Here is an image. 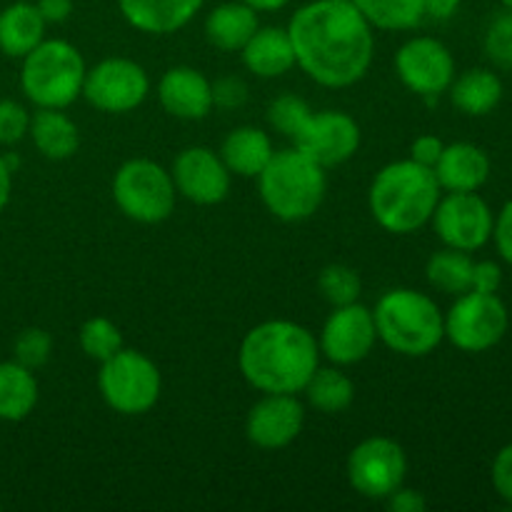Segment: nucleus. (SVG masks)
Wrapping results in <instances>:
<instances>
[{
	"label": "nucleus",
	"mask_w": 512,
	"mask_h": 512,
	"mask_svg": "<svg viewBox=\"0 0 512 512\" xmlns=\"http://www.w3.org/2000/svg\"><path fill=\"white\" fill-rule=\"evenodd\" d=\"M30 140L50 160H68L80 145L78 125L60 108H38L30 115Z\"/></svg>",
	"instance_id": "obj_26"
},
{
	"label": "nucleus",
	"mask_w": 512,
	"mask_h": 512,
	"mask_svg": "<svg viewBox=\"0 0 512 512\" xmlns=\"http://www.w3.org/2000/svg\"><path fill=\"white\" fill-rule=\"evenodd\" d=\"M443 148L445 143L438 135H420V138H415L413 145H410V158H413L415 163L425 165V168H435V163H438L440 155H443Z\"/></svg>",
	"instance_id": "obj_40"
},
{
	"label": "nucleus",
	"mask_w": 512,
	"mask_h": 512,
	"mask_svg": "<svg viewBox=\"0 0 512 512\" xmlns=\"http://www.w3.org/2000/svg\"><path fill=\"white\" fill-rule=\"evenodd\" d=\"M373 318L378 340L405 358H425L445 340V315L420 290H388L375 305Z\"/></svg>",
	"instance_id": "obj_4"
},
{
	"label": "nucleus",
	"mask_w": 512,
	"mask_h": 512,
	"mask_svg": "<svg viewBox=\"0 0 512 512\" xmlns=\"http://www.w3.org/2000/svg\"><path fill=\"white\" fill-rule=\"evenodd\" d=\"M115 205L130 220L143 225L163 223L175 210L173 175L163 165L148 158H133L118 168L113 178Z\"/></svg>",
	"instance_id": "obj_8"
},
{
	"label": "nucleus",
	"mask_w": 512,
	"mask_h": 512,
	"mask_svg": "<svg viewBox=\"0 0 512 512\" xmlns=\"http://www.w3.org/2000/svg\"><path fill=\"white\" fill-rule=\"evenodd\" d=\"M80 348L90 360H108L110 355L118 353L123 348V335H120L118 325L108 318H90L85 320L83 328L78 333Z\"/></svg>",
	"instance_id": "obj_31"
},
{
	"label": "nucleus",
	"mask_w": 512,
	"mask_h": 512,
	"mask_svg": "<svg viewBox=\"0 0 512 512\" xmlns=\"http://www.w3.org/2000/svg\"><path fill=\"white\" fill-rule=\"evenodd\" d=\"M98 390L105 405L120 415H143L155 408L163 390L160 370L148 355L120 348L100 363Z\"/></svg>",
	"instance_id": "obj_7"
},
{
	"label": "nucleus",
	"mask_w": 512,
	"mask_h": 512,
	"mask_svg": "<svg viewBox=\"0 0 512 512\" xmlns=\"http://www.w3.org/2000/svg\"><path fill=\"white\" fill-rule=\"evenodd\" d=\"M303 393L305 398H308V403L313 405L318 413L338 415L353 405L355 385L353 380L340 370V365H335V368H320L318 365V370L310 375Z\"/></svg>",
	"instance_id": "obj_28"
},
{
	"label": "nucleus",
	"mask_w": 512,
	"mask_h": 512,
	"mask_svg": "<svg viewBox=\"0 0 512 512\" xmlns=\"http://www.w3.org/2000/svg\"><path fill=\"white\" fill-rule=\"evenodd\" d=\"M450 100L470 118L493 113L503 100V80L488 68H470L450 83Z\"/></svg>",
	"instance_id": "obj_23"
},
{
	"label": "nucleus",
	"mask_w": 512,
	"mask_h": 512,
	"mask_svg": "<svg viewBox=\"0 0 512 512\" xmlns=\"http://www.w3.org/2000/svg\"><path fill=\"white\" fill-rule=\"evenodd\" d=\"M10 190H13V168L8 165V160L0 158V213L10 203Z\"/></svg>",
	"instance_id": "obj_45"
},
{
	"label": "nucleus",
	"mask_w": 512,
	"mask_h": 512,
	"mask_svg": "<svg viewBox=\"0 0 512 512\" xmlns=\"http://www.w3.org/2000/svg\"><path fill=\"white\" fill-rule=\"evenodd\" d=\"M295 65L323 88H350L373 65V25L353 0H313L288 25Z\"/></svg>",
	"instance_id": "obj_1"
},
{
	"label": "nucleus",
	"mask_w": 512,
	"mask_h": 512,
	"mask_svg": "<svg viewBox=\"0 0 512 512\" xmlns=\"http://www.w3.org/2000/svg\"><path fill=\"white\" fill-rule=\"evenodd\" d=\"M508 325V308L498 293L468 290L445 315V338L463 353H485L505 338Z\"/></svg>",
	"instance_id": "obj_9"
},
{
	"label": "nucleus",
	"mask_w": 512,
	"mask_h": 512,
	"mask_svg": "<svg viewBox=\"0 0 512 512\" xmlns=\"http://www.w3.org/2000/svg\"><path fill=\"white\" fill-rule=\"evenodd\" d=\"M443 198L433 168L413 158L395 160L375 173L368 190V205L375 223L395 235H408L430 223Z\"/></svg>",
	"instance_id": "obj_3"
},
{
	"label": "nucleus",
	"mask_w": 512,
	"mask_h": 512,
	"mask_svg": "<svg viewBox=\"0 0 512 512\" xmlns=\"http://www.w3.org/2000/svg\"><path fill=\"white\" fill-rule=\"evenodd\" d=\"M430 223L445 248L475 253L493 238L495 215L478 193H448L440 198Z\"/></svg>",
	"instance_id": "obj_12"
},
{
	"label": "nucleus",
	"mask_w": 512,
	"mask_h": 512,
	"mask_svg": "<svg viewBox=\"0 0 512 512\" xmlns=\"http://www.w3.org/2000/svg\"><path fill=\"white\" fill-rule=\"evenodd\" d=\"M373 28L410 30L423 23V0H353Z\"/></svg>",
	"instance_id": "obj_30"
},
{
	"label": "nucleus",
	"mask_w": 512,
	"mask_h": 512,
	"mask_svg": "<svg viewBox=\"0 0 512 512\" xmlns=\"http://www.w3.org/2000/svg\"><path fill=\"white\" fill-rule=\"evenodd\" d=\"M473 258L463 250L445 248L430 255L425 275L433 288L450 295H463L473 288Z\"/></svg>",
	"instance_id": "obj_29"
},
{
	"label": "nucleus",
	"mask_w": 512,
	"mask_h": 512,
	"mask_svg": "<svg viewBox=\"0 0 512 512\" xmlns=\"http://www.w3.org/2000/svg\"><path fill=\"white\" fill-rule=\"evenodd\" d=\"M485 53L498 68H512V10L495 15L485 30Z\"/></svg>",
	"instance_id": "obj_35"
},
{
	"label": "nucleus",
	"mask_w": 512,
	"mask_h": 512,
	"mask_svg": "<svg viewBox=\"0 0 512 512\" xmlns=\"http://www.w3.org/2000/svg\"><path fill=\"white\" fill-rule=\"evenodd\" d=\"M305 425V408L298 395L263 393L250 408L245 420V435L260 450L288 448Z\"/></svg>",
	"instance_id": "obj_17"
},
{
	"label": "nucleus",
	"mask_w": 512,
	"mask_h": 512,
	"mask_svg": "<svg viewBox=\"0 0 512 512\" xmlns=\"http://www.w3.org/2000/svg\"><path fill=\"white\" fill-rule=\"evenodd\" d=\"M460 0H423L425 18L433 20H448L458 13Z\"/></svg>",
	"instance_id": "obj_44"
},
{
	"label": "nucleus",
	"mask_w": 512,
	"mask_h": 512,
	"mask_svg": "<svg viewBox=\"0 0 512 512\" xmlns=\"http://www.w3.org/2000/svg\"><path fill=\"white\" fill-rule=\"evenodd\" d=\"M318 290L333 308H340V305L355 303L360 298L363 283L353 268L335 263L318 275Z\"/></svg>",
	"instance_id": "obj_32"
},
{
	"label": "nucleus",
	"mask_w": 512,
	"mask_h": 512,
	"mask_svg": "<svg viewBox=\"0 0 512 512\" xmlns=\"http://www.w3.org/2000/svg\"><path fill=\"white\" fill-rule=\"evenodd\" d=\"M123 18L148 35H168L195 18L203 0H118Z\"/></svg>",
	"instance_id": "obj_20"
},
{
	"label": "nucleus",
	"mask_w": 512,
	"mask_h": 512,
	"mask_svg": "<svg viewBox=\"0 0 512 512\" xmlns=\"http://www.w3.org/2000/svg\"><path fill=\"white\" fill-rule=\"evenodd\" d=\"M158 100L175 118L203 120L213 110V83L190 65H175L160 78Z\"/></svg>",
	"instance_id": "obj_18"
},
{
	"label": "nucleus",
	"mask_w": 512,
	"mask_h": 512,
	"mask_svg": "<svg viewBox=\"0 0 512 512\" xmlns=\"http://www.w3.org/2000/svg\"><path fill=\"white\" fill-rule=\"evenodd\" d=\"M385 503H388V508L393 512H423L428 508V500H425L423 493L403 488V485H400L395 493H390L388 498H385Z\"/></svg>",
	"instance_id": "obj_42"
},
{
	"label": "nucleus",
	"mask_w": 512,
	"mask_h": 512,
	"mask_svg": "<svg viewBox=\"0 0 512 512\" xmlns=\"http://www.w3.org/2000/svg\"><path fill=\"white\" fill-rule=\"evenodd\" d=\"M35 5L45 23H65L73 13V0H38Z\"/></svg>",
	"instance_id": "obj_43"
},
{
	"label": "nucleus",
	"mask_w": 512,
	"mask_h": 512,
	"mask_svg": "<svg viewBox=\"0 0 512 512\" xmlns=\"http://www.w3.org/2000/svg\"><path fill=\"white\" fill-rule=\"evenodd\" d=\"M245 100H248V85L235 78V75H228V78H220L213 83V105H218V108H243Z\"/></svg>",
	"instance_id": "obj_37"
},
{
	"label": "nucleus",
	"mask_w": 512,
	"mask_h": 512,
	"mask_svg": "<svg viewBox=\"0 0 512 512\" xmlns=\"http://www.w3.org/2000/svg\"><path fill=\"white\" fill-rule=\"evenodd\" d=\"M50 353H53V338L45 333L43 328H25L23 333L15 338L13 345V360H18L20 365L30 370L43 368L50 360Z\"/></svg>",
	"instance_id": "obj_34"
},
{
	"label": "nucleus",
	"mask_w": 512,
	"mask_h": 512,
	"mask_svg": "<svg viewBox=\"0 0 512 512\" xmlns=\"http://www.w3.org/2000/svg\"><path fill=\"white\" fill-rule=\"evenodd\" d=\"M243 63L258 78H280L295 68L288 28H258L240 50Z\"/></svg>",
	"instance_id": "obj_21"
},
{
	"label": "nucleus",
	"mask_w": 512,
	"mask_h": 512,
	"mask_svg": "<svg viewBox=\"0 0 512 512\" xmlns=\"http://www.w3.org/2000/svg\"><path fill=\"white\" fill-rule=\"evenodd\" d=\"M265 208L285 223H300L318 213L328 190L323 165L293 148L278 150L258 175Z\"/></svg>",
	"instance_id": "obj_5"
},
{
	"label": "nucleus",
	"mask_w": 512,
	"mask_h": 512,
	"mask_svg": "<svg viewBox=\"0 0 512 512\" xmlns=\"http://www.w3.org/2000/svg\"><path fill=\"white\" fill-rule=\"evenodd\" d=\"M313 115L310 105L298 95H280L268 105V123L278 130L280 135L293 140L303 130L308 118Z\"/></svg>",
	"instance_id": "obj_33"
},
{
	"label": "nucleus",
	"mask_w": 512,
	"mask_h": 512,
	"mask_svg": "<svg viewBox=\"0 0 512 512\" xmlns=\"http://www.w3.org/2000/svg\"><path fill=\"white\" fill-rule=\"evenodd\" d=\"M348 483L368 500H385L405 483L408 458L400 443L385 435H373L355 445L348 455Z\"/></svg>",
	"instance_id": "obj_10"
},
{
	"label": "nucleus",
	"mask_w": 512,
	"mask_h": 512,
	"mask_svg": "<svg viewBox=\"0 0 512 512\" xmlns=\"http://www.w3.org/2000/svg\"><path fill=\"white\" fill-rule=\"evenodd\" d=\"M243 3H248L250 8H255L260 13V10H280V8H285V5H288L290 0H243Z\"/></svg>",
	"instance_id": "obj_46"
},
{
	"label": "nucleus",
	"mask_w": 512,
	"mask_h": 512,
	"mask_svg": "<svg viewBox=\"0 0 512 512\" xmlns=\"http://www.w3.org/2000/svg\"><path fill=\"white\" fill-rule=\"evenodd\" d=\"M38 405V380L18 360L0 363V420L20 423Z\"/></svg>",
	"instance_id": "obj_27"
},
{
	"label": "nucleus",
	"mask_w": 512,
	"mask_h": 512,
	"mask_svg": "<svg viewBox=\"0 0 512 512\" xmlns=\"http://www.w3.org/2000/svg\"><path fill=\"white\" fill-rule=\"evenodd\" d=\"M260 28L258 10L250 8L248 3H223L205 18V38L210 45L225 53L243 50L250 35Z\"/></svg>",
	"instance_id": "obj_24"
},
{
	"label": "nucleus",
	"mask_w": 512,
	"mask_h": 512,
	"mask_svg": "<svg viewBox=\"0 0 512 512\" xmlns=\"http://www.w3.org/2000/svg\"><path fill=\"white\" fill-rule=\"evenodd\" d=\"M495 245H498V253L505 263L512 265V200L500 210V215L495 218L493 228Z\"/></svg>",
	"instance_id": "obj_41"
},
{
	"label": "nucleus",
	"mask_w": 512,
	"mask_h": 512,
	"mask_svg": "<svg viewBox=\"0 0 512 512\" xmlns=\"http://www.w3.org/2000/svg\"><path fill=\"white\" fill-rule=\"evenodd\" d=\"M30 113L15 100H0V145H15L28 135Z\"/></svg>",
	"instance_id": "obj_36"
},
{
	"label": "nucleus",
	"mask_w": 512,
	"mask_h": 512,
	"mask_svg": "<svg viewBox=\"0 0 512 512\" xmlns=\"http://www.w3.org/2000/svg\"><path fill=\"white\" fill-rule=\"evenodd\" d=\"M238 365L260 393L298 395L320 365L318 340L293 320H265L243 338Z\"/></svg>",
	"instance_id": "obj_2"
},
{
	"label": "nucleus",
	"mask_w": 512,
	"mask_h": 512,
	"mask_svg": "<svg viewBox=\"0 0 512 512\" xmlns=\"http://www.w3.org/2000/svg\"><path fill=\"white\" fill-rule=\"evenodd\" d=\"M500 3H503L508 10H512V0H500Z\"/></svg>",
	"instance_id": "obj_47"
},
{
	"label": "nucleus",
	"mask_w": 512,
	"mask_h": 512,
	"mask_svg": "<svg viewBox=\"0 0 512 512\" xmlns=\"http://www.w3.org/2000/svg\"><path fill=\"white\" fill-rule=\"evenodd\" d=\"M45 20L38 5L13 3L0 13V50L8 58H25L45 40Z\"/></svg>",
	"instance_id": "obj_25"
},
{
	"label": "nucleus",
	"mask_w": 512,
	"mask_h": 512,
	"mask_svg": "<svg viewBox=\"0 0 512 512\" xmlns=\"http://www.w3.org/2000/svg\"><path fill=\"white\" fill-rule=\"evenodd\" d=\"M435 178L448 193H478L490 178V158L473 143L445 145L435 163Z\"/></svg>",
	"instance_id": "obj_19"
},
{
	"label": "nucleus",
	"mask_w": 512,
	"mask_h": 512,
	"mask_svg": "<svg viewBox=\"0 0 512 512\" xmlns=\"http://www.w3.org/2000/svg\"><path fill=\"white\" fill-rule=\"evenodd\" d=\"M395 73L400 83L423 98H438L455 78V58L438 38L418 35L395 53Z\"/></svg>",
	"instance_id": "obj_13"
},
{
	"label": "nucleus",
	"mask_w": 512,
	"mask_h": 512,
	"mask_svg": "<svg viewBox=\"0 0 512 512\" xmlns=\"http://www.w3.org/2000/svg\"><path fill=\"white\" fill-rule=\"evenodd\" d=\"M150 93V78L145 68L128 58H105L85 70L83 98L103 113H130Z\"/></svg>",
	"instance_id": "obj_11"
},
{
	"label": "nucleus",
	"mask_w": 512,
	"mask_h": 512,
	"mask_svg": "<svg viewBox=\"0 0 512 512\" xmlns=\"http://www.w3.org/2000/svg\"><path fill=\"white\" fill-rule=\"evenodd\" d=\"M295 148L303 150L308 158L323 165L325 170L343 165L360 148V125L353 115L343 110H320L308 118L298 135L293 138Z\"/></svg>",
	"instance_id": "obj_15"
},
{
	"label": "nucleus",
	"mask_w": 512,
	"mask_h": 512,
	"mask_svg": "<svg viewBox=\"0 0 512 512\" xmlns=\"http://www.w3.org/2000/svg\"><path fill=\"white\" fill-rule=\"evenodd\" d=\"M173 183L183 198L195 205H218L230 193V170L215 150L193 145L175 158Z\"/></svg>",
	"instance_id": "obj_16"
},
{
	"label": "nucleus",
	"mask_w": 512,
	"mask_h": 512,
	"mask_svg": "<svg viewBox=\"0 0 512 512\" xmlns=\"http://www.w3.org/2000/svg\"><path fill=\"white\" fill-rule=\"evenodd\" d=\"M378 343L373 310L363 303H348L333 308L320 330L318 348L333 365H355L368 358Z\"/></svg>",
	"instance_id": "obj_14"
},
{
	"label": "nucleus",
	"mask_w": 512,
	"mask_h": 512,
	"mask_svg": "<svg viewBox=\"0 0 512 512\" xmlns=\"http://www.w3.org/2000/svg\"><path fill=\"white\" fill-rule=\"evenodd\" d=\"M503 285V268L493 260H483V263L473 265V288L478 293H498Z\"/></svg>",
	"instance_id": "obj_39"
},
{
	"label": "nucleus",
	"mask_w": 512,
	"mask_h": 512,
	"mask_svg": "<svg viewBox=\"0 0 512 512\" xmlns=\"http://www.w3.org/2000/svg\"><path fill=\"white\" fill-rule=\"evenodd\" d=\"M493 485L495 493L512 505V443L505 445L493 460Z\"/></svg>",
	"instance_id": "obj_38"
},
{
	"label": "nucleus",
	"mask_w": 512,
	"mask_h": 512,
	"mask_svg": "<svg viewBox=\"0 0 512 512\" xmlns=\"http://www.w3.org/2000/svg\"><path fill=\"white\" fill-rule=\"evenodd\" d=\"M273 155V140L255 125H240L230 130L220 148L225 168L230 170V175H240V178H258Z\"/></svg>",
	"instance_id": "obj_22"
},
{
	"label": "nucleus",
	"mask_w": 512,
	"mask_h": 512,
	"mask_svg": "<svg viewBox=\"0 0 512 512\" xmlns=\"http://www.w3.org/2000/svg\"><path fill=\"white\" fill-rule=\"evenodd\" d=\"M85 60L68 40H43L23 58L20 88L38 108L65 110L83 95Z\"/></svg>",
	"instance_id": "obj_6"
}]
</instances>
